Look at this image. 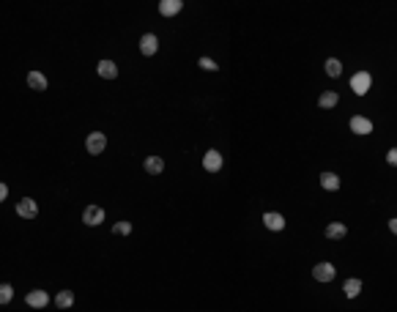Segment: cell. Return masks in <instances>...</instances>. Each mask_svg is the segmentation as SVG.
Masks as SVG:
<instances>
[{
  "mask_svg": "<svg viewBox=\"0 0 397 312\" xmlns=\"http://www.w3.org/2000/svg\"><path fill=\"white\" fill-rule=\"evenodd\" d=\"M156 49H159V39H156L154 33H145V36L140 39V52L145 55V58H151Z\"/></svg>",
  "mask_w": 397,
  "mask_h": 312,
  "instance_id": "5b68a950",
  "label": "cell"
},
{
  "mask_svg": "<svg viewBox=\"0 0 397 312\" xmlns=\"http://www.w3.org/2000/svg\"><path fill=\"white\" fill-rule=\"evenodd\" d=\"M113 233H118V236H129V233H132V222H118V224H113Z\"/></svg>",
  "mask_w": 397,
  "mask_h": 312,
  "instance_id": "7402d4cb",
  "label": "cell"
},
{
  "mask_svg": "<svg viewBox=\"0 0 397 312\" xmlns=\"http://www.w3.org/2000/svg\"><path fill=\"white\" fill-rule=\"evenodd\" d=\"M181 6H184L181 0H162V3H159V14H162V17H176V14L181 11Z\"/></svg>",
  "mask_w": 397,
  "mask_h": 312,
  "instance_id": "8fae6325",
  "label": "cell"
},
{
  "mask_svg": "<svg viewBox=\"0 0 397 312\" xmlns=\"http://www.w3.org/2000/svg\"><path fill=\"white\" fill-rule=\"evenodd\" d=\"M334 274H337V268H334L332 263H318V266L312 268V277L318 279V282H332Z\"/></svg>",
  "mask_w": 397,
  "mask_h": 312,
  "instance_id": "3957f363",
  "label": "cell"
},
{
  "mask_svg": "<svg viewBox=\"0 0 397 312\" xmlns=\"http://www.w3.org/2000/svg\"><path fill=\"white\" fill-rule=\"evenodd\" d=\"M99 77H104V80H115V77H118V66H115L113 60H101L99 63Z\"/></svg>",
  "mask_w": 397,
  "mask_h": 312,
  "instance_id": "5bb4252c",
  "label": "cell"
},
{
  "mask_svg": "<svg viewBox=\"0 0 397 312\" xmlns=\"http://www.w3.org/2000/svg\"><path fill=\"white\" fill-rule=\"evenodd\" d=\"M345 233H348V227H345L343 222L326 224V238H345Z\"/></svg>",
  "mask_w": 397,
  "mask_h": 312,
  "instance_id": "2e32d148",
  "label": "cell"
},
{
  "mask_svg": "<svg viewBox=\"0 0 397 312\" xmlns=\"http://www.w3.org/2000/svg\"><path fill=\"white\" fill-rule=\"evenodd\" d=\"M28 307H36V310H42V307H47V301H49V296L44 293V290H30L28 293Z\"/></svg>",
  "mask_w": 397,
  "mask_h": 312,
  "instance_id": "30bf717a",
  "label": "cell"
},
{
  "mask_svg": "<svg viewBox=\"0 0 397 312\" xmlns=\"http://www.w3.org/2000/svg\"><path fill=\"white\" fill-rule=\"evenodd\" d=\"M386 162H389L392 167H397V148H392V151L386 153Z\"/></svg>",
  "mask_w": 397,
  "mask_h": 312,
  "instance_id": "cb8c5ba5",
  "label": "cell"
},
{
  "mask_svg": "<svg viewBox=\"0 0 397 312\" xmlns=\"http://www.w3.org/2000/svg\"><path fill=\"white\" fill-rule=\"evenodd\" d=\"M370 83H373V77L367 74V71H356L353 77H351V88H353L356 96H364L370 90Z\"/></svg>",
  "mask_w": 397,
  "mask_h": 312,
  "instance_id": "6da1fadb",
  "label": "cell"
},
{
  "mask_svg": "<svg viewBox=\"0 0 397 312\" xmlns=\"http://www.w3.org/2000/svg\"><path fill=\"white\" fill-rule=\"evenodd\" d=\"M142 167H145V173H151V176H159V173L165 170V159H159V156H148V159L142 162Z\"/></svg>",
  "mask_w": 397,
  "mask_h": 312,
  "instance_id": "4fadbf2b",
  "label": "cell"
},
{
  "mask_svg": "<svg viewBox=\"0 0 397 312\" xmlns=\"http://www.w3.org/2000/svg\"><path fill=\"white\" fill-rule=\"evenodd\" d=\"M104 145H107V137L101 134V132H90L88 137H85V148H88V153H101L104 151Z\"/></svg>",
  "mask_w": 397,
  "mask_h": 312,
  "instance_id": "7a4b0ae2",
  "label": "cell"
},
{
  "mask_svg": "<svg viewBox=\"0 0 397 312\" xmlns=\"http://www.w3.org/2000/svg\"><path fill=\"white\" fill-rule=\"evenodd\" d=\"M71 304H74V293H71V290H60V293L55 296V307H60V310H69Z\"/></svg>",
  "mask_w": 397,
  "mask_h": 312,
  "instance_id": "e0dca14e",
  "label": "cell"
},
{
  "mask_svg": "<svg viewBox=\"0 0 397 312\" xmlns=\"http://www.w3.org/2000/svg\"><path fill=\"white\" fill-rule=\"evenodd\" d=\"M320 186L326 189V192H337L340 189V176H334V173H323V176H320Z\"/></svg>",
  "mask_w": 397,
  "mask_h": 312,
  "instance_id": "9a60e30c",
  "label": "cell"
},
{
  "mask_svg": "<svg viewBox=\"0 0 397 312\" xmlns=\"http://www.w3.org/2000/svg\"><path fill=\"white\" fill-rule=\"evenodd\" d=\"M263 224L277 233V230L285 227V217H282V214H277V211H266V214H263Z\"/></svg>",
  "mask_w": 397,
  "mask_h": 312,
  "instance_id": "ba28073f",
  "label": "cell"
},
{
  "mask_svg": "<svg viewBox=\"0 0 397 312\" xmlns=\"http://www.w3.org/2000/svg\"><path fill=\"white\" fill-rule=\"evenodd\" d=\"M326 74L329 77H340V74H343V63H340L337 58H329L326 60Z\"/></svg>",
  "mask_w": 397,
  "mask_h": 312,
  "instance_id": "ffe728a7",
  "label": "cell"
},
{
  "mask_svg": "<svg viewBox=\"0 0 397 312\" xmlns=\"http://www.w3.org/2000/svg\"><path fill=\"white\" fill-rule=\"evenodd\" d=\"M28 85L33 90H47V77L42 71H28Z\"/></svg>",
  "mask_w": 397,
  "mask_h": 312,
  "instance_id": "7c38bea8",
  "label": "cell"
},
{
  "mask_svg": "<svg viewBox=\"0 0 397 312\" xmlns=\"http://www.w3.org/2000/svg\"><path fill=\"white\" fill-rule=\"evenodd\" d=\"M351 132H356V134H370V132H373V121L364 118V115H353V118H351Z\"/></svg>",
  "mask_w": 397,
  "mask_h": 312,
  "instance_id": "8992f818",
  "label": "cell"
},
{
  "mask_svg": "<svg viewBox=\"0 0 397 312\" xmlns=\"http://www.w3.org/2000/svg\"><path fill=\"white\" fill-rule=\"evenodd\" d=\"M343 290H345L348 299H356V296L362 293V282H359V279H348V282L343 285Z\"/></svg>",
  "mask_w": 397,
  "mask_h": 312,
  "instance_id": "d6986e66",
  "label": "cell"
},
{
  "mask_svg": "<svg viewBox=\"0 0 397 312\" xmlns=\"http://www.w3.org/2000/svg\"><path fill=\"white\" fill-rule=\"evenodd\" d=\"M83 222H85V224H90V227L101 224V222H104V208H99V206H88V208L83 211Z\"/></svg>",
  "mask_w": 397,
  "mask_h": 312,
  "instance_id": "277c9868",
  "label": "cell"
},
{
  "mask_svg": "<svg viewBox=\"0 0 397 312\" xmlns=\"http://www.w3.org/2000/svg\"><path fill=\"white\" fill-rule=\"evenodd\" d=\"M340 101V93H334V90H326V93H320L318 104L323 107V110H329V107H334Z\"/></svg>",
  "mask_w": 397,
  "mask_h": 312,
  "instance_id": "ac0fdd59",
  "label": "cell"
},
{
  "mask_svg": "<svg viewBox=\"0 0 397 312\" xmlns=\"http://www.w3.org/2000/svg\"><path fill=\"white\" fill-rule=\"evenodd\" d=\"M17 214L25 219H33L36 214H39V206H36V200H30V197H22V200L17 203Z\"/></svg>",
  "mask_w": 397,
  "mask_h": 312,
  "instance_id": "52a82bcc",
  "label": "cell"
},
{
  "mask_svg": "<svg viewBox=\"0 0 397 312\" xmlns=\"http://www.w3.org/2000/svg\"><path fill=\"white\" fill-rule=\"evenodd\" d=\"M197 63H200V69H206V71H217V63H214L211 58H200Z\"/></svg>",
  "mask_w": 397,
  "mask_h": 312,
  "instance_id": "603a6c76",
  "label": "cell"
},
{
  "mask_svg": "<svg viewBox=\"0 0 397 312\" xmlns=\"http://www.w3.org/2000/svg\"><path fill=\"white\" fill-rule=\"evenodd\" d=\"M389 230H392V233L397 236V219H392V222H389Z\"/></svg>",
  "mask_w": 397,
  "mask_h": 312,
  "instance_id": "484cf974",
  "label": "cell"
},
{
  "mask_svg": "<svg viewBox=\"0 0 397 312\" xmlns=\"http://www.w3.org/2000/svg\"><path fill=\"white\" fill-rule=\"evenodd\" d=\"M11 296H14V288H11V285H0V304H8V301H11Z\"/></svg>",
  "mask_w": 397,
  "mask_h": 312,
  "instance_id": "44dd1931",
  "label": "cell"
},
{
  "mask_svg": "<svg viewBox=\"0 0 397 312\" xmlns=\"http://www.w3.org/2000/svg\"><path fill=\"white\" fill-rule=\"evenodd\" d=\"M203 167H206L208 173H217L222 167V156H220V151H206V156H203Z\"/></svg>",
  "mask_w": 397,
  "mask_h": 312,
  "instance_id": "9c48e42d",
  "label": "cell"
},
{
  "mask_svg": "<svg viewBox=\"0 0 397 312\" xmlns=\"http://www.w3.org/2000/svg\"><path fill=\"white\" fill-rule=\"evenodd\" d=\"M6 197H8V186H6L3 181H0V203L6 200Z\"/></svg>",
  "mask_w": 397,
  "mask_h": 312,
  "instance_id": "d4e9b609",
  "label": "cell"
}]
</instances>
